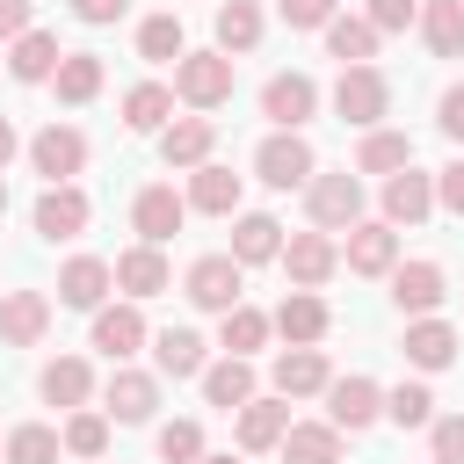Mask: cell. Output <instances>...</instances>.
I'll list each match as a JSON object with an SVG mask.
<instances>
[{"label": "cell", "mask_w": 464, "mask_h": 464, "mask_svg": "<svg viewBox=\"0 0 464 464\" xmlns=\"http://www.w3.org/2000/svg\"><path fill=\"white\" fill-rule=\"evenodd\" d=\"M399 167H413V138L406 130H370L362 152H355V174H399Z\"/></svg>", "instance_id": "obj_36"}, {"label": "cell", "mask_w": 464, "mask_h": 464, "mask_svg": "<svg viewBox=\"0 0 464 464\" xmlns=\"http://www.w3.org/2000/svg\"><path fill=\"white\" fill-rule=\"evenodd\" d=\"M152 355H160V377H203V370H210L196 326H167V334H152Z\"/></svg>", "instance_id": "obj_28"}, {"label": "cell", "mask_w": 464, "mask_h": 464, "mask_svg": "<svg viewBox=\"0 0 464 464\" xmlns=\"http://www.w3.org/2000/svg\"><path fill=\"white\" fill-rule=\"evenodd\" d=\"M51 80H58V102H72V109H80V102H94V94H102V58H94V51H65Z\"/></svg>", "instance_id": "obj_34"}, {"label": "cell", "mask_w": 464, "mask_h": 464, "mask_svg": "<svg viewBox=\"0 0 464 464\" xmlns=\"http://www.w3.org/2000/svg\"><path fill=\"white\" fill-rule=\"evenodd\" d=\"M276 254H283V225H276L268 210H246V218L232 225V261L254 268V261H276Z\"/></svg>", "instance_id": "obj_26"}, {"label": "cell", "mask_w": 464, "mask_h": 464, "mask_svg": "<svg viewBox=\"0 0 464 464\" xmlns=\"http://www.w3.org/2000/svg\"><path fill=\"white\" fill-rule=\"evenodd\" d=\"M203 399H210V406H225V413H239V406L254 399V370H246L239 355L210 362V370H203Z\"/></svg>", "instance_id": "obj_32"}, {"label": "cell", "mask_w": 464, "mask_h": 464, "mask_svg": "<svg viewBox=\"0 0 464 464\" xmlns=\"http://www.w3.org/2000/svg\"><path fill=\"white\" fill-rule=\"evenodd\" d=\"M174 94H181L188 109H218V102H232V58H225V51H181V65H174Z\"/></svg>", "instance_id": "obj_3"}, {"label": "cell", "mask_w": 464, "mask_h": 464, "mask_svg": "<svg viewBox=\"0 0 464 464\" xmlns=\"http://www.w3.org/2000/svg\"><path fill=\"white\" fill-rule=\"evenodd\" d=\"M188 304L225 319V312L239 304V261H232V254H203V261L188 268Z\"/></svg>", "instance_id": "obj_10"}, {"label": "cell", "mask_w": 464, "mask_h": 464, "mask_svg": "<svg viewBox=\"0 0 464 464\" xmlns=\"http://www.w3.org/2000/svg\"><path fill=\"white\" fill-rule=\"evenodd\" d=\"M0 210H7V174H0Z\"/></svg>", "instance_id": "obj_53"}, {"label": "cell", "mask_w": 464, "mask_h": 464, "mask_svg": "<svg viewBox=\"0 0 464 464\" xmlns=\"http://www.w3.org/2000/svg\"><path fill=\"white\" fill-rule=\"evenodd\" d=\"M152 406H160V377H145V370H123L116 362V377H109V420H152Z\"/></svg>", "instance_id": "obj_22"}, {"label": "cell", "mask_w": 464, "mask_h": 464, "mask_svg": "<svg viewBox=\"0 0 464 464\" xmlns=\"http://www.w3.org/2000/svg\"><path fill=\"white\" fill-rule=\"evenodd\" d=\"M181 218H188V203H181L167 181L138 188V203H130V225H138V239H145V246H167V239L181 232Z\"/></svg>", "instance_id": "obj_12"}, {"label": "cell", "mask_w": 464, "mask_h": 464, "mask_svg": "<svg viewBox=\"0 0 464 464\" xmlns=\"http://www.w3.org/2000/svg\"><path fill=\"white\" fill-rule=\"evenodd\" d=\"M428 442H435V464H464V413L428 420Z\"/></svg>", "instance_id": "obj_44"}, {"label": "cell", "mask_w": 464, "mask_h": 464, "mask_svg": "<svg viewBox=\"0 0 464 464\" xmlns=\"http://www.w3.org/2000/svg\"><path fill=\"white\" fill-rule=\"evenodd\" d=\"M181 203H188V210H210V218H232V210H239V174L203 160V167L188 174V196H181Z\"/></svg>", "instance_id": "obj_24"}, {"label": "cell", "mask_w": 464, "mask_h": 464, "mask_svg": "<svg viewBox=\"0 0 464 464\" xmlns=\"http://www.w3.org/2000/svg\"><path fill=\"white\" fill-rule=\"evenodd\" d=\"M348 268L355 276H392L399 268V232L392 225H348Z\"/></svg>", "instance_id": "obj_20"}, {"label": "cell", "mask_w": 464, "mask_h": 464, "mask_svg": "<svg viewBox=\"0 0 464 464\" xmlns=\"http://www.w3.org/2000/svg\"><path fill=\"white\" fill-rule=\"evenodd\" d=\"M442 297H450V290H442V268H435V261H406V268H392V304H399V312L428 319Z\"/></svg>", "instance_id": "obj_18"}, {"label": "cell", "mask_w": 464, "mask_h": 464, "mask_svg": "<svg viewBox=\"0 0 464 464\" xmlns=\"http://www.w3.org/2000/svg\"><path fill=\"white\" fill-rule=\"evenodd\" d=\"M36 392H44L51 406H87V392H94V370H87L80 355H58V362H44Z\"/></svg>", "instance_id": "obj_30"}, {"label": "cell", "mask_w": 464, "mask_h": 464, "mask_svg": "<svg viewBox=\"0 0 464 464\" xmlns=\"http://www.w3.org/2000/svg\"><path fill=\"white\" fill-rule=\"evenodd\" d=\"M370 420H384V392L370 377H326V428L362 435Z\"/></svg>", "instance_id": "obj_5"}, {"label": "cell", "mask_w": 464, "mask_h": 464, "mask_svg": "<svg viewBox=\"0 0 464 464\" xmlns=\"http://www.w3.org/2000/svg\"><path fill=\"white\" fill-rule=\"evenodd\" d=\"M7 464H58V428H44V420H22L14 435H7V450H0Z\"/></svg>", "instance_id": "obj_40"}, {"label": "cell", "mask_w": 464, "mask_h": 464, "mask_svg": "<svg viewBox=\"0 0 464 464\" xmlns=\"http://www.w3.org/2000/svg\"><path fill=\"white\" fill-rule=\"evenodd\" d=\"M384 109H392V80H384L377 65H341V80H334V116L355 123V130H377Z\"/></svg>", "instance_id": "obj_2"}, {"label": "cell", "mask_w": 464, "mask_h": 464, "mask_svg": "<svg viewBox=\"0 0 464 464\" xmlns=\"http://www.w3.org/2000/svg\"><path fill=\"white\" fill-rule=\"evenodd\" d=\"M160 457H167V464H196V457H203V428H196V420H167V428H160Z\"/></svg>", "instance_id": "obj_43"}, {"label": "cell", "mask_w": 464, "mask_h": 464, "mask_svg": "<svg viewBox=\"0 0 464 464\" xmlns=\"http://www.w3.org/2000/svg\"><path fill=\"white\" fill-rule=\"evenodd\" d=\"M167 116H174V87L138 80V87L123 94V123H130V130H167Z\"/></svg>", "instance_id": "obj_35"}, {"label": "cell", "mask_w": 464, "mask_h": 464, "mask_svg": "<svg viewBox=\"0 0 464 464\" xmlns=\"http://www.w3.org/2000/svg\"><path fill=\"white\" fill-rule=\"evenodd\" d=\"M58 450H72V457H87V464H94V457L109 450V413H72V420H65V435H58Z\"/></svg>", "instance_id": "obj_42"}, {"label": "cell", "mask_w": 464, "mask_h": 464, "mask_svg": "<svg viewBox=\"0 0 464 464\" xmlns=\"http://www.w3.org/2000/svg\"><path fill=\"white\" fill-rule=\"evenodd\" d=\"M87 218H94V203H87L72 181H58V188L36 196V232H44V239H80Z\"/></svg>", "instance_id": "obj_16"}, {"label": "cell", "mask_w": 464, "mask_h": 464, "mask_svg": "<svg viewBox=\"0 0 464 464\" xmlns=\"http://www.w3.org/2000/svg\"><path fill=\"white\" fill-rule=\"evenodd\" d=\"M428 210H435V174H420V167L384 174V225H420Z\"/></svg>", "instance_id": "obj_15"}, {"label": "cell", "mask_w": 464, "mask_h": 464, "mask_svg": "<svg viewBox=\"0 0 464 464\" xmlns=\"http://www.w3.org/2000/svg\"><path fill=\"white\" fill-rule=\"evenodd\" d=\"M94 464H102V457H94Z\"/></svg>", "instance_id": "obj_54"}, {"label": "cell", "mask_w": 464, "mask_h": 464, "mask_svg": "<svg viewBox=\"0 0 464 464\" xmlns=\"http://www.w3.org/2000/svg\"><path fill=\"white\" fill-rule=\"evenodd\" d=\"M290 428V406L283 399H246L239 406V450H276Z\"/></svg>", "instance_id": "obj_31"}, {"label": "cell", "mask_w": 464, "mask_h": 464, "mask_svg": "<svg viewBox=\"0 0 464 464\" xmlns=\"http://www.w3.org/2000/svg\"><path fill=\"white\" fill-rule=\"evenodd\" d=\"M51 334V297L44 290H0V348H36Z\"/></svg>", "instance_id": "obj_8"}, {"label": "cell", "mask_w": 464, "mask_h": 464, "mask_svg": "<svg viewBox=\"0 0 464 464\" xmlns=\"http://www.w3.org/2000/svg\"><path fill=\"white\" fill-rule=\"evenodd\" d=\"M218 341H225V355H239V362H246V355L268 341V312H254V304H232V312H225V326H218Z\"/></svg>", "instance_id": "obj_39"}, {"label": "cell", "mask_w": 464, "mask_h": 464, "mask_svg": "<svg viewBox=\"0 0 464 464\" xmlns=\"http://www.w3.org/2000/svg\"><path fill=\"white\" fill-rule=\"evenodd\" d=\"M261 44V7L254 0H225L218 7V51L232 58V51H254Z\"/></svg>", "instance_id": "obj_37"}, {"label": "cell", "mask_w": 464, "mask_h": 464, "mask_svg": "<svg viewBox=\"0 0 464 464\" xmlns=\"http://www.w3.org/2000/svg\"><path fill=\"white\" fill-rule=\"evenodd\" d=\"M94 348H102L109 362H130V355L145 348V312H138V304H102V312H94Z\"/></svg>", "instance_id": "obj_17"}, {"label": "cell", "mask_w": 464, "mask_h": 464, "mask_svg": "<svg viewBox=\"0 0 464 464\" xmlns=\"http://www.w3.org/2000/svg\"><path fill=\"white\" fill-rule=\"evenodd\" d=\"M29 160H36V174L58 188V181H72V174L87 167V138H80L72 123H44V130L29 138Z\"/></svg>", "instance_id": "obj_7"}, {"label": "cell", "mask_w": 464, "mask_h": 464, "mask_svg": "<svg viewBox=\"0 0 464 464\" xmlns=\"http://www.w3.org/2000/svg\"><path fill=\"white\" fill-rule=\"evenodd\" d=\"M196 464H232V457H196Z\"/></svg>", "instance_id": "obj_52"}, {"label": "cell", "mask_w": 464, "mask_h": 464, "mask_svg": "<svg viewBox=\"0 0 464 464\" xmlns=\"http://www.w3.org/2000/svg\"><path fill=\"white\" fill-rule=\"evenodd\" d=\"M312 109H319L312 72H276V80L261 87V116H268L276 130H304V123H312Z\"/></svg>", "instance_id": "obj_6"}, {"label": "cell", "mask_w": 464, "mask_h": 464, "mask_svg": "<svg viewBox=\"0 0 464 464\" xmlns=\"http://www.w3.org/2000/svg\"><path fill=\"white\" fill-rule=\"evenodd\" d=\"M435 203H442L450 218H464V160H450V167L435 174Z\"/></svg>", "instance_id": "obj_47"}, {"label": "cell", "mask_w": 464, "mask_h": 464, "mask_svg": "<svg viewBox=\"0 0 464 464\" xmlns=\"http://www.w3.org/2000/svg\"><path fill=\"white\" fill-rule=\"evenodd\" d=\"M268 377H276V399H312V392H326V355L319 348H283Z\"/></svg>", "instance_id": "obj_21"}, {"label": "cell", "mask_w": 464, "mask_h": 464, "mask_svg": "<svg viewBox=\"0 0 464 464\" xmlns=\"http://www.w3.org/2000/svg\"><path fill=\"white\" fill-rule=\"evenodd\" d=\"M58 58H65V51H58V36H51V29H29V36H14L7 72H14L22 87H36V80H51V72H58Z\"/></svg>", "instance_id": "obj_25"}, {"label": "cell", "mask_w": 464, "mask_h": 464, "mask_svg": "<svg viewBox=\"0 0 464 464\" xmlns=\"http://www.w3.org/2000/svg\"><path fill=\"white\" fill-rule=\"evenodd\" d=\"M283 22L290 29H326L334 22V0H283Z\"/></svg>", "instance_id": "obj_46"}, {"label": "cell", "mask_w": 464, "mask_h": 464, "mask_svg": "<svg viewBox=\"0 0 464 464\" xmlns=\"http://www.w3.org/2000/svg\"><path fill=\"white\" fill-rule=\"evenodd\" d=\"M406 362H413V370H450V362H457V326L413 319V326H406Z\"/></svg>", "instance_id": "obj_27"}, {"label": "cell", "mask_w": 464, "mask_h": 464, "mask_svg": "<svg viewBox=\"0 0 464 464\" xmlns=\"http://www.w3.org/2000/svg\"><path fill=\"white\" fill-rule=\"evenodd\" d=\"M377 36L384 29H406V22H420V0H370V14H362Z\"/></svg>", "instance_id": "obj_45"}, {"label": "cell", "mask_w": 464, "mask_h": 464, "mask_svg": "<svg viewBox=\"0 0 464 464\" xmlns=\"http://www.w3.org/2000/svg\"><path fill=\"white\" fill-rule=\"evenodd\" d=\"M290 348H319L326 341V326H334V312H326V297L319 290H290L283 304H276V319H268Z\"/></svg>", "instance_id": "obj_11"}, {"label": "cell", "mask_w": 464, "mask_h": 464, "mask_svg": "<svg viewBox=\"0 0 464 464\" xmlns=\"http://www.w3.org/2000/svg\"><path fill=\"white\" fill-rule=\"evenodd\" d=\"M420 36L435 58H464V0H420Z\"/></svg>", "instance_id": "obj_29"}, {"label": "cell", "mask_w": 464, "mask_h": 464, "mask_svg": "<svg viewBox=\"0 0 464 464\" xmlns=\"http://www.w3.org/2000/svg\"><path fill=\"white\" fill-rule=\"evenodd\" d=\"M109 276H116V290H123L130 304H145V297H160V290L174 283V276H167V254H160V246H145V239H138L130 254H116V261H109Z\"/></svg>", "instance_id": "obj_13"}, {"label": "cell", "mask_w": 464, "mask_h": 464, "mask_svg": "<svg viewBox=\"0 0 464 464\" xmlns=\"http://www.w3.org/2000/svg\"><path fill=\"white\" fill-rule=\"evenodd\" d=\"M123 7H130V0H72V14H80L87 29H109V22H116Z\"/></svg>", "instance_id": "obj_48"}, {"label": "cell", "mask_w": 464, "mask_h": 464, "mask_svg": "<svg viewBox=\"0 0 464 464\" xmlns=\"http://www.w3.org/2000/svg\"><path fill=\"white\" fill-rule=\"evenodd\" d=\"M435 123H442L450 138H464V87H450V94L435 102Z\"/></svg>", "instance_id": "obj_49"}, {"label": "cell", "mask_w": 464, "mask_h": 464, "mask_svg": "<svg viewBox=\"0 0 464 464\" xmlns=\"http://www.w3.org/2000/svg\"><path fill=\"white\" fill-rule=\"evenodd\" d=\"M181 51H188V36H181V14H152V22H138V58H152V65H181Z\"/></svg>", "instance_id": "obj_38"}, {"label": "cell", "mask_w": 464, "mask_h": 464, "mask_svg": "<svg viewBox=\"0 0 464 464\" xmlns=\"http://www.w3.org/2000/svg\"><path fill=\"white\" fill-rule=\"evenodd\" d=\"M210 145H218V123H210V116H181V123L160 130V160H167V167H203Z\"/></svg>", "instance_id": "obj_19"}, {"label": "cell", "mask_w": 464, "mask_h": 464, "mask_svg": "<svg viewBox=\"0 0 464 464\" xmlns=\"http://www.w3.org/2000/svg\"><path fill=\"white\" fill-rule=\"evenodd\" d=\"M276 261L290 268V283H297V290H319V283H326V276L341 268V246H334L326 232H290Z\"/></svg>", "instance_id": "obj_9"}, {"label": "cell", "mask_w": 464, "mask_h": 464, "mask_svg": "<svg viewBox=\"0 0 464 464\" xmlns=\"http://www.w3.org/2000/svg\"><path fill=\"white\" fill-rule=\"evenodd\" d=\"M326 51H334L341 65H370V58H377V29H370L362 14H334V22H326Z\"/></svg>", "instance_id": "obj_33"}, {"label": "cell", "mask_w": 464, "mask_h": 464, "mask_svg": "<svg viewBox=\"0 0 464 464\" xmlns=\"http://www.w3.org/2000/svg\"><path fill=\"white\" fill-rule=\"evenodd\" d=\"M109 290H116V276H109L102 254H72V261L58 268V304H72V312H102Z\"/></svg>", "instance_id": "obj_14"}, {"label": "cell", "mask_w": 464, "mask_h": 464, "mask_svg": "<svg viewBox=\"0 0 464 464\" xmlns=\"http://www.w3.org/2000/svg\"><path fill=\"white\" fill-rule=\"evenodd\" d=\"M0 36H29V0H0Z\"/></svg>", "instance_id": "obj_50"}, {"label": "cell", "mask_w": 464, "mask_h": 464, "mask_svg": "<svg viewBox=\"0 0 464 464\" xmlns=\"http://www.w3.org/2000/svg\"><path fill=\"white\" fill-rule=\"evenodd\" d=\"M304 218H312V232H348V225H362V181L341 167V174H312L304 181Z\"/></svg>", "instance_id": "obj_1"}, {"label": "cell", "mask_w": 464, "mask_h": 464, "mask_svg": "<svg viewBox=\"0 0 464 464\" xmlns=\"http://www.w3.org/2000/svg\"><path fill=\"white\" fill-rule=\"evenodd\" d=\"M254 174H261L268 188H304V181L319 174V160H312V145H304L297 130H276V138H261V152H254Z\"/></svg>", "instance_id": "obj_4"}, {"label": "cell", "mask_w": 464, "mask_h": 464, "mask_svg": "<svg viewBox=\"0 0 464 464\" xmlns=\"http://www.w3.org/2000/svg\"><path fill=\"white\" fill-rule=\"evenodd\" d=\"M276 450H283V464H341V428H326V420H290Z\"/></svg>", "instance_id": "obj_23"}, {"label": "cell", "mask_w": 464, "mask_h": 464, "mask_svg": "<svg viewBox=\"0 0 464 464\" xmlns=\"http://www.w3.org/2000/svg\"><path fill=\"white\" fill-rule=\"evenodd\" d=\"M14 145H22V138H14V123L0 116V174H7V160H14Z\"/></svg>", "instance_id": "obj_51"}, {"label": "cell", "mask_w": 464, "mask_h": 464, "mask_svg": "<svg viewBox=\"0 0 464 464\" xmlns=\"http://www.w3.org/2000/svg\"><path fill=\"white\" fill-rule=\"evenodd\" d=\"M384 420L428 428V420H435V392H428V384H392V392H384Z\"/></svg>", "instance_id": "obj_41"}]
</instances>
